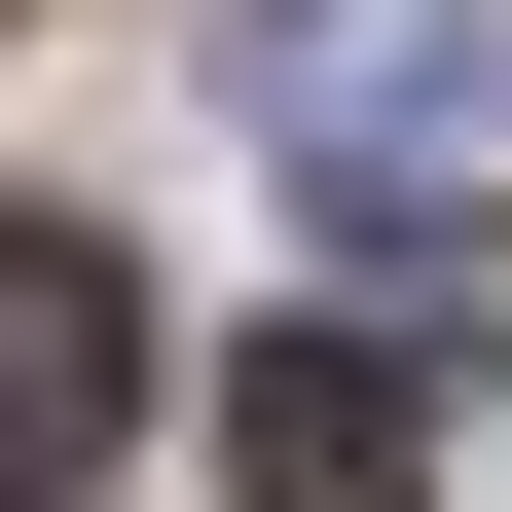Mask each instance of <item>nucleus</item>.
<instances>
[{
  "label": "nucleus",
  "mask_w": 512,
  "mask_h": 512,
  "mask_svg": "<svg viewBox=\"0 0 512 512\" xmlns=\"http://www.w3.org/2000/svg\"><path fill=\"white\" fill-rule=\"evenodd\" d=\"M147 439V256L110 220H0V512H74Z\"/></svg>",
  "instance_id": "f03ea898"
},
{
  "label": "nucleus",
  "mask_w": 512,
  "mask_h": 512,
  "mask_svg": "<svg viewBox=\"0 0 512 512\" xmlns=\"http://www.w3.org/2000/svg\"><path fill=\"white\" fill-rule=\"evenodd\" d=\"M220 74H256L293 183H476V147H512V0H256Z\"/></svg>",
  "instance_id": "f257e3e1"
},
{
  "label": "nucleus",
  "mask_w": 512,
  "mask_h": 512,
  "mask_svg": "<svg viewBox=\"0 0 512 512\" xmlns=\"http://www.w3.org/2000/svg\"><path fill=\"white\" fill-rule=\"evenodd\" d=\"M220 476H256V512H439V366H403V330H256V366H220Z\"/></svg>",
  "instance_id": "7ed1b4c3"
}]
</instances>
